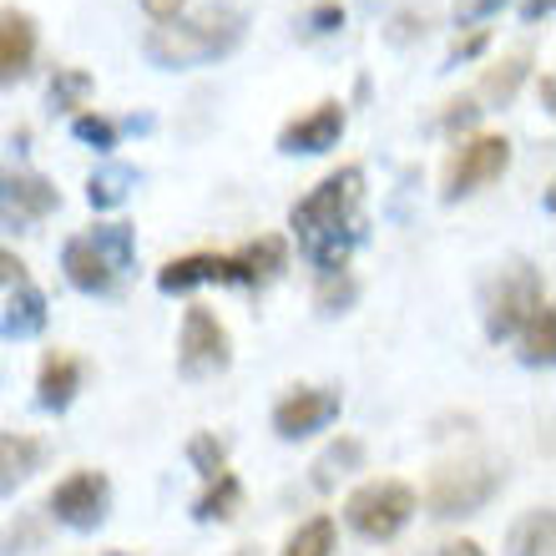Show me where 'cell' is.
Instances as JSON below:
<instances>
[{
    "instance_id": "42",
    "label": "cell",
    "mask_w": 556,
    "mask_h": 556,
    "mask_svg": "<svg viewBox=\"0 0 556 556\" xmlns=\"http://www.w3.org/2000/svg\"><path fill=\"white\" fill-rule=\"evenodd\" d=\"M233 556H258V552H249V546H243V552H233Z\"/></svg>"
},
{
    "instance_id": "29",
    "label": "cell",
    "mask_w": 556,
    "mask_h": 556,
    "mask_svg": "<svg viewBox=\"0 0 556 556\" xmlns=\"http://www.w3.org/2000/svg\"><path fill=\"white\" fill-rule=\"evenodd\" d=\"M188 460H192V470H198L203 481H218L223 470H228V451H223L218 435H192L188 440Z\"/></svg>"
},
{
    "instance_id": "31",
    "label": "cell",
    "mask_w": 556,
    "mask_h": 556,
    "mask_svg": "<svg viewBox=\"0 0 556 556\" xmlns=\"http://www.w3.org/2000/svg\"><path fill=\"white\" fill-rule=\"evenodd\" d=\"M72 137L76 142H87V147H97V152H112V147H117V122L97 117V112H81V117L72 122Z\"/></svg>"
},
{
    "instance_id": "19",
    "label": "cell",
    "mask_w": 556,
    "mask_h": 556,
    "mask_svg": "<svg viewBox=\"0 0 556 556\" xmlns=\"http://www.w3.org/2000/svg\"><path fill=\"white\" fill-rule=\"evenodd\" d=\"M238 268H243V289H264V283H274L283 268H289V243L283 238H258V243H249L243 253H233Z\"/></svg>"
},
{
    "instance_id": "5",
    "label": "cell",
    "mask_w": 556,
    "mask_h": 556,
    "mask_svg": "<svg viewBox=\"0 0 556 556\" xmlns=\"http://www.w3.org/2000/svg\"><path fill=\"white\" fill-rule=\"evenodd\" d=\"M415 516V491L405 481H369L359 485L350 501H344V521H350L354 536L365 542H390L410 527Z\"/></svg>"
},
{
    "instance_id": "2",
    "label": "cell",
    "mask_w": 556,
    "mask_h": 556,
    "mask_svg": "<svg viewBox=\"0 0 556 556\" xmlns=\"http://www.w3.org/2000/svg\"><path fill=\"white\" fill-rule=\"evenodd\" d=\"M243 30H249L243 11H233V5H203V11L188 15V21L157 26L142 41V51L162 72H188V66H203V61H218V56H228V51H238Z\"/></svg>"
},
{
    "instance_id": "36",
    "label": "cell",
    "mask_w": 556,
    "mask_h": 556,
    "mask_svg": "<svg viewBox=\"0 0 556 556\" xmlns=\"http://www.w3.org/2000/svg\"><path fill=\"white\" fill-rule=\"evenodd\" d=\"M506 0H455V26H476L485 15H496Z\"/></svg>"
},
{
    "instance_id": "30",
    "label": "cell",
    "mask_w": 556,
    "mask_h": 556,
    "mask_svg": "<svg viewBox=\"0 0 556 556\" xmlns=\"http://www.w3.org/2000/svg\"><path fill=\"white\" fill-rule=\"evenodd\" d=\"M354 299H359V283H354L350 274L324 278L319 293H314V304H319V314H329V319H334V314H344V308H350Z\"/></svg>"
},
{
    "instance_id": "25",
    "label": "cell",
    "mask_w": 556,
    "mask_h": 556,
    "mask_svg": "<svg viewBox=\"0 0 556 556\" xmlns=\"http://www.w3.org/2000/svg\"><path fill=\"white\" fill-rule=\"evenodd\" d=\"M527 72H531V56H521V51H516V56H506L501 66H491V72L481 76V97L491 106H506L516 97V87L527 81Z\"/></svg>"
},
{
    "instance_id": "38",
    "label": "cell",
    "mask_w": 556,
    "mask_h": 556,
    "mask_svg": "<svg viewBox=\"0 0 556 556\" xmlns=\"http://www.w3.org/2000/svg\"><path fill=\"white\" fill-rule=\"evenodd\" d=\"M21 278H26V264L11 249H0V283H21Z\"/></svg>"
},
{
    "instance_id": "20",
    "label": "cell",
    "mask_w": 556,
    "mask_h": 556,
    "mask_svg": "<svg viewBox=\"0 0 556 556\" xmlns=\"http://www.w3.org/2000/svg\"><path fill=\"white\" fill-rule=\"evenodd\" d=\"M516 339H521V365H531V369L552 365L556 359V308H552V299L516 329Z\"/></svg>"
},
{
    "instance_id": "11",
    "label": "cell",
    "mask_w": 556,
    "mask_h": 556,
    "mask_svg": "<svg viewBox=\"0 0 556 556\" xmlns=\"http://www.w3.org/2000/svg\"><path fill=\"white\" fill-rule=\"evenodd\" d=\"M61 207V188L46 182L36 173H15V177H0V218L11 228H30V223L51 218Z\"/></svg>"
},
{
    "instance_id": "15",
    "label": "cell",
    "mask_w": 556,
    "mask_h": 556,
    "mask_svg": "<svg viewBox=\"0 0 556 556\" xmlns=\"http://www.w3.org/2000/svg\"><path fill=\"white\" fill-rule=\"evenodd\" d=\"M76 390H81V359H72V354H46L41 375H36V405L61 415L76 400Z\"/></svg>"
},
{
    "instance_id": "17",
    "label": "cell",
    "mask_w": 556,
    "mask_h": 556,
    "mask_svg": "<svg viewBox=\"0 0 556 556\" xmlns=\"http://www.w3.org/2000/svg\"><path fill=\"white\" fill-rule=\"evenodd\" d=\"M46 329V293L30 283V278H21L11 293V304H5V314H0V334L5 339H36Z\"/></svg>"
},
{
    "instance_id": "16",
    "label": "cell",
    "mask_w": 556,
    "mask_h": 556,
    "mask_svg": "<svg viewBox=\"0 0 556 556\" xmlns=\"http://www.w3.org/2000/svg\"><path fill=\"white\" fill-rule=\"evenodd\" d=\"M46 460V445L36 435H0V496H15V485H26Z\"/></svg>"
},
{
    "instance_id": "27",
    "label": "cell",
    "mask_w": 556,
    "mask_h": 556,
    "mask_svg": "<svg viewBox=\"0 0 556 556\" xmlns=\"http://www.w3.org/2000/svg\"><path fill=\"white\" fill-rule=\"evenodd\" d=\"M87 97H91V72H81V66H61L51 76V87H46L51 112H76V106H87Z\"/></svg>"
},
{
    "instance_id": "1",
    "label": "cell",
    "mask_w": 556,
    "mask_h": 556,
    "mask_svg": "<svg viewBox=\"0 0 556 556\" xmlns=\"http://www.w3.org/2000/svg\"><path fill=\"white\" fill-rule=\"evenodd\" d=\"M359 198H365V167H339L319 182V188L299 198L289 207V228L299 233V249L324 278H334L350 268L354 243L365 238L359 223Z\"/></svg>"
},
{
    "instance_id": "9",
    "label": "cell",
    "mask_w": 556,
    "mask_h": 556,
    "mask_svg": "<svg viewBox=\"0 0 556 556\" xmlns=\"http://www.w3.org/2000/svg\"><path fill=\"white\" fill-rule=\"evenodd\" d=\"M339 410H344L339 390H293L289 400L274 405V430L278 440H308L319 430H329L339 420Z\"/></svg>"
},
{
    "instance_id": "40",
    "label": "cell",
    "mask_w": 556,
    "mask_h": 556,
    "mask_svg": "<svg viewBox=\"0 0 556 556\" xmlns=\"http://www.w3.org/2000/svg\"><path fill=\"white\" fill-rule=\"evenodd\" d=\"M435 556H485V552H481V546H476V542H445Z\"/></svg>"
},
{
    "instance_id": "22",
    "label": "cell",
    "mask_w": 556,
    "mask_h": 556,
    "mask_svg": "<svg viewBox=\"0 0 556 556\" xmlns=\"http://www.w3.org/2000/svg\"><path fill=\"white\" fill-rule=\"evenodd\" d=\"M87 243L102 253L106 268H112L117 278L127 274V268H132V258H137V228H132V223H97V228L87 233Z\"/></svg>"
},
{
    "instance_id": "10",
    "label": "cell",
    "mask_w": 556,
    "mask_h": 556,
    "mask_svg": "<svg viewBox=\"0 0 556 556\" xmlns=\"http://www.w3.org/2000/svg\"><path fill=\"white\" fill-rule=\"evenodd\" d=\"M344 106L339 102H319L314 112L304 117H293L283 132H278V152H289V157H319V152H334L339 137H344Z\"/></svg>"
},
{
    "instance_id": "12",
    "label": "cell",
    "mask_w": 556,
    "mask_h": 556,
    "mask_svg": "<svg viewBox=\"0 0 556 556\" xmlns=\"http://www.w3.org/2000/svg\"><path fill=\"white\" fill-rule=\"evenodd\" d=\"M203 283H243V268H238L233 253H188V258L162 264L157 274L162 293H188V289H203Z\"/></svg>"
},
{
    "instance_id": "39",
    "label": "cell",
    "mask_w": 556,
    "mask_h": 556,
    "mask_svg": "<svg viewBox=\"0 0 556 556\" xmlns=\"http://www.w3.org/2000/svg\"><path fill=\"white\" fill-rule=\"evenodd\" d=\"M546 15H552V0H521V21H527V26H536Z\"/></svg>"
},
{
    "instance_id": "23",
    "label": "cell",
    "mask_w": 556,
    "mask_h": 556,
    "mask_svg": "<svg viewBox=\"0 0 556 556\" xmlns=\"http://www.w3.org/2000/svg\"><path fill=\"white\" fill-rule=\"evenodd\" d=\"M238 511H243V485H238L233 470H223L218 481H207V491L192 501L198 521H233Z\"/></svg>"
},
{
    "instance_id": "41",
    "label": "cell",
    "mask_w": 556,
    "mask_h": 556,
    "mask_svg": "<svg viewBox=\"0 0 556 556\" xmlns=\"http://www.w3.org/2000/svg\"><path fill=\"white\" fill-rule=\"evenodd\" d=\"M542 112H556V81H552V72H542Z\"/></svg>"
},
{
    "instance_id": "7",
    "label": "cell",
    "mask_w": 556,
    "mask_h": 556,
    "mask_svg": "<svg viewBox=\"0 0 556 556\" xmlns=\"http://www.w3.org/2000/svg\"><path fill=\"white\" fill-rule=\"evenodd\" d=\"M506 167H511V142H506V137H496V132L470 137V142H460V152L451 157V167H445V188H440V198H445V203H460V198H470V192H481L485 182H496Z\"/></svg>"
},
{
    "instance_id": "14",
    "label": "cell",
    "mask_w": 556,
    "mask_h": 556,
    "mask_svg": "<svg viewBox=\"0 0 556 556\" xmlns=\"http://www.w3.org/2000/svg\"><path fill=\"white\" fill-rule=\"evenodd\" d=\"M61 268H66V278H72V289H81V293H112L117 289V274H112L102 253L87 243V233L66 238V249H61Z\"/></svg>"
},
{
    "instance_id": "3",
    "label": "cell",
    "mask_w": 556,
    "mask_h": 556,
    "mask_svg": "<svg viewBox=\"0 0 556 556\" xmlns=\"http://www.w3.org/2000/svg\"><path fill=\"white\" fill-rule=\"evenodd\" d=\"M501 491V466L485 460V455H466V460H451L440 466L425 485V506L430 516L451 521V516H476L485 501Z\"/></svg>"
},
{
    "instance_id": "8",
    "label": "cell",
    "mask_w": 556,
    "mask_h": 556,
    "mask_svg": "<svg viewBox=\"0 0 556 556\" xmlns=\"http://www.w3.org/2000/svg\"><path fill=\"white\" fill-rule=\"evenodd\" d=\"M51 516H56L61 527L72 531H97L106 521V506H112V481H106L102 470H76L66 481L51 491Z\"/></svg>"
},
{
    "instance_id": "18",
    "label": "cell",
    "mask_w": 556,
    "mask_h": 556,
    "mask_svg": "<svg viewBox=\"0 0 556 556\" xmlns=\"http://www.w3.org/2000/svg\"><path fill=\"white\" fill-rule=\"evenodd\" d=\"M359 466H365V445H359L354 435H339V440H329V445L319 451V460L308 466L314 470L308 481H314V491H334V485L344 481V476H354Z\"/></svg>"
},
{
    "instance_id": "32",
    "label": "cell",
    "mask_w": 556,
    "mask_h": 556,
    "mask_svg": "<svg viewBox=\"0 0 556 556\" xmlns=\"http://www.w3.org/2000/svg\"><path fill=\"white\" fill-rule=\"evenodd\" d=\"M344 21H350V11H344L339 0H319V5H308V15H304L308 36H334V30H344Z\"/></svg>"
},
{
    "instance_id": "28",
    "label": "cell",
    "mask_w": 556,
    "mask_h": 556,
    "mask_svg": "<svg viewBox=\"0 0 556 556\" xmlns=\"http://www.w3.org/2000/svg\"><path fill=\"white\" fill-rule=\"evenodd\" d=\"M430 26H435V11H430V5H405V11H395L390 21H384V41L390 46H415Z\"/></svg>"
},
{
    "instance_id": "34",
    "label": "cell",
    "mask_w": 556,
    "mask_h": 556,
    "mask_svg": "<svg viewBox=\"0 0 556 556\" xmlns=\"http://www.w3.org/2000/svg\"><path fill=\"white\" fill-rule=\"evenodd\" d=\"M491 46V30L485 26H476V30H466V36H455L451 41V56H445V66H460V61H476Z\"/></svg>"
},
{
    "instance_id": "37",
    "label": "cell",
    "mask_w": 556,
    "mask_h": 556,
    "mask_svg": "<svg viewBox=\"0 0 556 556\" xmlns=\"http://www.w3.org/2000/svg\"><path fill=\"white\" fill-rule=\"evenodd\" d=\"M182 5H188V0H142L147 21H157V26H173V21H182Z\"/></svg>"
},
{
    "instance_id": "33",
    "label": "cell",
    "mask_w": 556,
    "mask_h": 556,
    "mask_svg": "<svg viewBox=\"0 0 556 556\" xmlns=\"http://www.w3.org/2000/svg\"><path fill=\"white\" fill-rule=\"evenodd\" d=\"M481 112L485 106L476 102V97H455V102H445V117H440V127H445V132H470V127H476V122H481Z\"/></svg>"
},
{
    "instance_id": "21",
    "label": "cell",
    "mask_w": 556,
    "mask_h": 556,
    "mask_svg": "<svg viewBox=\"0 0 556 556\" xmlns=\"http://www.w3.org/2000/svg\"><path fill=\"white\" fill-rule=\"evenodd\" d=\"M511 556H556V511L536 506L511 527Z\"/></svg>"
},
{
    "instance_id": "6",
    "label": "cell",
    "mask_w": 556,
    "mask_h": 556,
    "mask_svg": "<svg viewBox=\"0 0 556 556\" xmlns=\"http://www.w3.org/2000/svg\"><path fill=\"white\" fill-rule=\"evenodd\" d=\"M233 365V339L223 329V319L213 308L192 304L182 314V334H177V369L188 380H203V375H223Z\"/></svg>"
},
{
    "instance_id": "24",
    "label": "cell",
    "mask_w": 556,
    "mask_h": 556,
    "mask_svg": "<svg viewBox=\"0 0 556 556\" xmlns=\"http://www.w3.org/2000/svg\"><path fill=\"white\" fill-rule=\"evenodd\" d=\"M132 188H137L132 167H127V162H106V167H97V173L87 177V203L97 207V213H102V207H122Z\"/></svg>"
},
{
    "instance_id": "13",
    "label": "cell",
    "mask_w": 556,
    "mask_h": 556,
    "mask_svg": "<svg viewBox=\"0 0 556 556\" xmlns=\"http://www.w3.org/2000/svg\"><path fill=\"white\" fill-rule=\"evenodd\" d=\"M30 66H36V21L26 11L5 5L0 11V87L26 81Z\"/></svg>"
},
{
    "instance_id": "43",
    "label": "cell",
    "mask_w": 556,
    "mask_h": 556,
    "mask_svg": "<svg viewBox=\"0 0 556 556\" xmlns=\"http://www.w3.org/2000/svg\"><path fill=\"white\" fill-rule=\"evenodd\" d=\"M112 556H127V552H112Z\"/></svg>"
},
{
    "instance_id": "4",
    "label": "cell",
    "mask_w": 556,
    "mask_h": 556,
    "mask_svg": "<svg viewBox=\"0 0 556 556\" xmlns=\"http://www.w3.org/2000/svg\"><path fill=\"white\" fill-rule=\"evenodd\" d=\"M546 304V283L527 258H511L491 283H485V334L496 339H516V329Z\"/></svg>"
},
{
    "instance_id": "35",
    "label": "cell",
    "mask_w": 556,
    "mask_h": 556,
    "mask_svg": "<svg viewBox=\"0 0 556 556\" xmlns=\"http://www.w3.org/2000/svg\"><path fill=\"white\" fill-rule=\"evenodd\" d=\"M46 531H41V521H36V516H26V521H21V527H11L5 531V536H0V552L11 556V552H21V546H36L41 542Z\"/></svg>"
},
{
    "instance_id": "26",
    "label": "cell",
    "mask_w": 556,
    "mask_h": 556,
    "mask_svg": "<svg viewBox=\"0 0 556 556\" xmlns=\"http://www.w3.org/2000/svg\"><path fill=\"white\" fill-rule=\"evenodd\" d=\"M334 516H308L304 527L283 542V556H334Z\"/></svg>"
}]
</instances>
